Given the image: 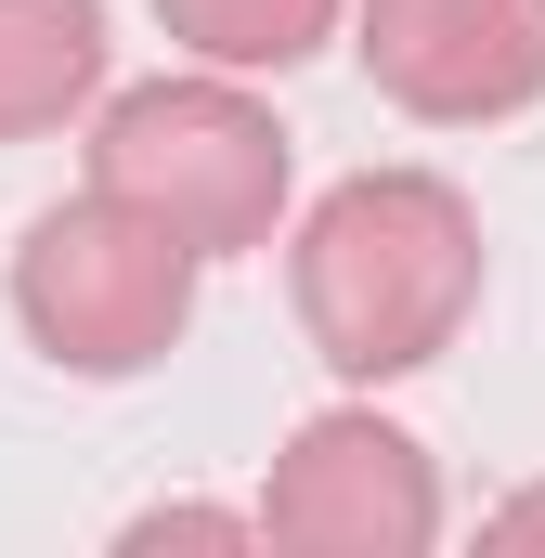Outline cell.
Wrapping results in <instances>:
<instances>
[{
	"label": "cell",
	"mask_w": 545,
	"mask_h": 558,
	"mask_svg": "<svg viewBox=\"0 0 545 558\" xmlns=\"http://www.w3.org/2000/svg\"><path fill=\"white\" fill-rule=\"evenodd\" d=\"M261 533L299 558H415V546H441V468L377 403H338L272 454Z\"/></svg>",
	"instance_id": "obj_4"
},
{
	"label": "cell",
	"mask_w": 545,
	"mask_h": 558,
	"mask_svg": "<svg viewBox=\"0 0 545 558\" xmlns=\"http://www.w3.org/2000/svg\"><path fill=\"white\" fill-rule=\"evenodd\" d=\"M105 92V0H0V143L65 131Z\"/></svg>",
	"instance_id": "obj_6"
},
{
	"label": "cell",
	"mask_w": 545,
	"mask_h": 558,
	"mask_svg": "<svg viewBox=\"0 0 545 558\" xmlns=\"http://www.w3.org/2000/svg\"><path fill=\"white\" fill-rule=\"evenodd\" d=\"M195 247L131 208V195H78V208H39L26 221V247H13V325L39 338V364H65V377H143V364H169L182 351V325H195Z\"/></svg>",
	"instance_id": "obj_3"
},
{
	"label": "cell",
	"mask_w": 545,
	"mask_h": 558,
	"mask_svg": "<svg viewBox=\"0 0 545 558\" xmlns=\"http://www.w3.org/2000/svg\"><path fill=\"white\" fill-rule=\"evenodd\" d=\"M286 299L351 390L428 377L481 312V208L441 169H351L286 234Z\"/></svg>",
	"instance_id": "obj_1"
},
{
	"label": "cell",
	"mask_w": 545,
	"mask_h": 558,
	"mask_svg": "<svg viewBox=\"0 0 545 558\" xmlns=\"http://www.w3.org/2000/svg\"><path fill=\"white\" fill-rule=\"evenodd\" d=\"M92 182L156 208L195 260H247V247H272V208H286V118L221 65L143 78L92 131Z\"/></svg>",
	"instance_id": "obj_2"
},
{
	"label": "cell",
	"mask_w": 545,
	"mask_h": 558,
	"mask_svg": "<svg viewBox=\"0 0 545 558\" xmlns=\"http://www.w3.org/2000/svg\"><path fill=\"white\" fill-rule=\"evenodd\" d=\"M351 52L428 131H494L545 105V0H351Z\"/></svg>",
	"instance_id": "obj_5"
},
{
	"label": "cell",
	"mask_w": 545,
	"mask_h": 558,
	"mask_svg": "<svg viewBox=\"0 0 545 558\" xmlns=\"http://www.w3.org/2000/svg\"><path fill=\"white\" fill-rule=\"evenodd\" d=\"M156 26L221 78H286L338 39V0H156Z\"/></svg>",
	"instance_id": "obj_7"
},
{
	"label": "cell",
	"mask_w": 545,
	"mask_h": 558,
	"mask_svg": "<svg viewBox=\"0 0 545 558\" xmlns=\"http://www.w3.org/2000/svg\"><path fill=\"white\" fill-rule=\"evenodd\" d=\"M494 533H507V546H533V533H545V494H507V507H494Z\"/></svg>",
	"instance_id": "obj_8"
}]
</instances>
